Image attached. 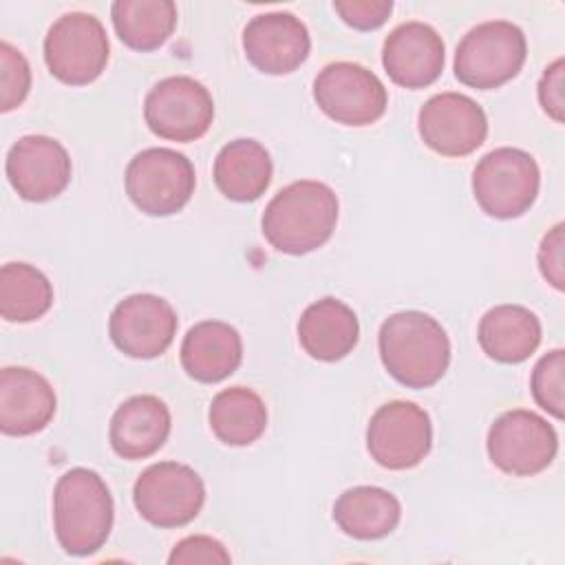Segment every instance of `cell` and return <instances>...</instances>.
<instances>
[{"mask_svg":"<svg viewBox=\"0 0 565 565\" xmlns=\"http://www.w3.org/2000/svg\"><path fill=\"white\" fill-rule=\"evenodd\" d=\"M71 172L66 148L46 135L20 137L7 152V179L24 201L55 199L66 190Z\"/></svg>","mask_w":565,"mask_h":565,"instance_id":"cell-15","label":"cell"},{"mask_svg":"<svg viewBox=\"0 0 565 565\" xmlns=\"http://www.w3.org/2000/svg\"><path fill=\"white\" fill-rule=\"evenodd\" d=\"M117 38L135 51L159 49L177 26L172 0H117L110 7Z\"/></svg>","mask_w":565,"mask_h":565,"instance_id":"cell-26","label":"cell"},{"mask_svg":"<svg viewBox=\"0 0 565 565\" xmlns=\"http://www.w3.org/2000/svg\"><path fill=\"white\" fill-rule=\"evenodd\" d=\"M143 119L157 137L188 143L210 130L214 102L210 90L194 77L172 75L148 90Z\"/></svg>","mask_w":565,"mask_h":565,"instance_id":"cell-9","label":"cell"},{"mask_svg":"<svg viewBox=\"0 0 565 565\" xmlns=\"http://www.w3.org/2000/svg\"><path fill=\"white\" fill-rule=\"evenodd\" d=\"M230 552L225 545L212 536L205 534H194L174 545V550L168 556L170 565H190V563H221L227 565Z\"/></svg>","mask_w":565,"mask_h":565,"instance_id":"cell-30","label":"cell"},{"mask_svg":"<svg viewBox=\"0 0 565 565\" xmlns=\"http://www.w3.org/2000/svg\"><path fill=\"white\" fill-rule=\"evenodd\" d=\"M192 161L170 148H146L126 168V194L148 216H170L194 194Z\"/></svg>","mask_w":565,"mask_h":565,"instance_id":"cell-6","label":"cell"},{"mask_svg":"<svg viewBox=\"0 0 565 565\" xmlns=\"http://www.w3.org/2000/svg\"><path fill=\"white\" fill-rule=\"evenodd\" d=\"M446 49L441 35L424 22L395 26L382 49V64L388 77L404 88H426L444 71Z\"/></svg>","mask_w":565,"mask_h":565,"instance_id":"cell-17","label":"cell"},{"mask_svg":"<svg viewBox=\"0 0 565 565\" xmlns=\"http://www.w3.org/2000/svg\"><path fill=\"white\" fill-rule=\"evenodd\" d=\"M433 446L428 413L404 399L380 406L366 428L369 455L388 470L415 468Z\"/></svg>","mask_w":565,"mask_h":565,"instance_id":"cell-12","label":"cell"},{"mask_svg":"<svg viewBox=\"0 0 565 565\" xmlns=\"http://www.w3.org/2000/svg\"><path fill=\"white\" fill-rule=\"evenodd\" d=\"M53 305L51 280L29 263H7L0 269V313L7 322H33Z\"/></svg>","mask_w":565,"mask_h":565,"instance_id":"cell-27","label":"cell"},{"mask_svg":"<svg viewBox=\"0 0 565 565\" xmlns=\"http://www.w3.org/2000/svg\"><path fill=\"white\" fill-rule=\"evenodd\" d=\"M29 88L31 66L26 57L9 42H0V110L18 108L26 99Z\"/></svg>","mask_w":565,"mask_h":565,"instance_id":"cell-29","label":"cell"},{"mask_svg":"<svg viewBox=\"0 0 565 565\" xmlns=\"http://www.w3.org/2000/svg\"><path fill=\"white\" fill-rule=\"evenodd\" d=\"M563 73H565V62H563V57H558V60H554L543 71L541 82H539L541 108L556 124H563V110H565V102H563Z\"/></svg>","mask_w":565,"mask_h":565,"instance_id":"cell-33","label":"cell"},{"mask_svg":"<svg viewBox=\"0 0 565 565\" xmlns=\"http://www.w3.org/2000/svg\"><path fill=\"white\" fill-rule=\"evenodd\" d=\"M541 172L534 157L521 148H494L472 172V192L479 207L494 218H516L536 201Z\"/></svg>","mask_w":565,"mask_h":565,"instance_id":"cell-5","label":"cell"},{"mask_svg":"<svg viewBox=\"0 0 565 565\" xmlns=\"http://www.w3.org/2000/svg\"><path fill=\"white\" fill-rule=\"evenodd\" d=\"M247 60L267 75L294 73L311 51L307 26L287 11L254 15L243 29Z\"/></svg>","mask_w":565,"mask_h":565,"instance_id":"cell-16","label":"cell"},{"mask_svg":"<svg viewBox=\"0 0 565 565\" xmlns=\"http://www.w3.org/2000/svg\"><path fill=\"white\" fill-rule=\"evenodd\" d=\"M563 223H556L541 241L539 247V269L543 278L554 287H565V274H563Z\"/></svg>","mask_w":565,"mask_h":565,"instance_id":"cell-32","label":"cell"},{"mask_svg":"<svg viewBox=\"0 0 565 565\" xmlns=\"http://www.w3.org/2000/svg\"><path fill=\"white\" fill-rule=\"evenodd\" d=\"M360 338L355 311L338 298H322L309 305L298 320V342L313 360L338 362L347 358Z\"/></svg>","mask_w":565,"mask_h":565,"instance_id":"cell-21","label":"cell"},{"mask_svg":"<svg viewBox=\"0 0 565 565\" xmlns=\"http://www.w3.org/2000/svg\"><path fill=\"white\" fill-rule=\"evenodd\" d=\"M563 371L565 351L554 349L536 362L530 380L534 402L556 419H563Z\"/></svg>","mask_w":565,"mask_h":565,"instance_id":"cell-28","label":"cell"},{"mask_svg":"<svg viewBox=\"0 0 565 565\" xmlns=\"http://www.w3.org/2000/svg\"><path fill=\"white\" fill-rule=\"evenodd\" d=\"M333 9L349 26L358 31H373L388 20L393 11V2L391 0H338L333 2Z\"/></svg>","mask_w":565,"mask_h":565,"instance_id":"cell-31","label":"cell"},{"mask_svg":"<svg viewBox=\"0 0 565 565\" xmlns=\"http://www.w3.org/2000/svg\"><path fill=\"white\" fill-rule=\"evenodd\" d=\"M402 516L397 497L377 486H355L344 490L333 505L338 527L360 541H375L391 534Z\"/></svg>","mask_w":565,"mask_h":565,"instance_id":"cell-24","label":"cell"},{"mask_svg":"<svg viewBox=\"0 0 565 565\" xmlns=\"http://www.w3.org/2000/svg\"><path fill=\"white\" fill-rule=\"evenodd\" d=\"M243 360L238 331L221 320H203L188 329L181 342L183 371L203 384L230 377Z\"/></svg>","mask_w":565,"mask_h":565,"instance_id":"cell-20","label":"cell"},{"mask_svg":"<svg viewBox=\"0 0 565 565\" xmlns=\"http://www.w3.org/2000/svg\"><path fill=\"white\" fill-rule=\"evenodd\" d=\"M271 157L256 139H234L214 159V183L223 196L238 203L256 201L271 183Z\"/></svg>","mask_w":565,"mask_h":565,"instance_id":"cell-23","label":"cell"},{"mask_svg":"<svg viewBox=\"0 0 565 565\" xmlns=\"http://www.w3.org/2000/svg\"><path fill=\"white\" fill-rule=\"evenodd\" d=\"M210 428L227 446H249L267 428V408L258 393L245 386H230L210 404Z\"/></svg>","mask_w":565,"mask_h":565,"instance_id":"cell-25","label":"cell"},{"mask_svg":"<svg viewBox=\"0 0 565 565\" xmlns=\"http://www.w3.org/2000/svg\"><path fill=\"white\" fill-rule=\"evenodd\" d=\"M313 99L329 119L344 126H369L388 104L380 77L355 62L327 64L313 79Z\"/></svg>","mask_w":565,"mask_h":565,"instance_id":"cell-10","label":"cell"},{"mask_svg":"<svg viewBox=\"0 0 565 565\" xmlns=\"http://www.w3.org/2000/svg\"><path fill=\"white\" fill-rule=\"evenodd\" d=\"M377 347L388 375L408 388L437 384L450 364L446 329L424 311L388 316L380 327Z\"/></svg>","mask_w":565,"mask_h":565,"instance_id":"cell-2","label":"cell"},{"mask_svg":"<svg viewBox=\"0 0 565 565\" xmlns=\"http://www.w3.org/2000/svg\"><path fill=\"white\" fill-rule=\"evenodd\" d=\"M556 450L558 437L552 424L525 408L503 413L488 430L490 461L512 477H532L545 470Z\"/></svg>","mask_w":565,"mask_h":565,"instance_id":"cell-11","label":"cell"},{"mask_svg":"<svg viewBox=\"0 0 565 565\" xmlns=\"http://www.w3.org/2000/svg\"><path fill=\"white\" fill-rule=\"evenodd\" d=\"M523 31L508 20H488L472 26L455 51V77L479 90L499 88L525 64Z\"/></svg>","mask_w":565,"mask_h":565,"instance_id":"cell-4","label":"cell"},{"mask_svg":"<svg viewBox=\"0 0 565 565\" xmlns=\"http://www.w3.org/2000/svg\"><path fill=\"white\" fill-rule=\"evenodd\" d=\"M477 338L488 358L519 364L541 344V320L527 307L497 305L483 313Z\"/></svg>","mask_w":565,"mask_h":565,"instance_id":"cell-22","label":"cell"},{"mask_svg":"<svg viewBox=\"0 0 565 565\" xmlns=\"http://www.w3.org/2000/svg\"><path fill=\"white\" fill-rule=\"evenodd\" d=\"M108 35L104 24L84 11L57 18L44 38V62L53 77L68 86L95 82L108 64Z\"/></svg>","mask_w":565,"mask_h":565,"instance_id":"cell-7","label":"cell"},{"mask_svg":"<svg viewBox=\"0 0 565 565\" xmlns=\"http://www.w3.org/2000/svg\"><path fill=\"white\" fill-rule=\"evenodd\" d=\"M338 223V196L322 181H294L267 203L263 234L282 254L300 256L322 247Z\"/></svg>","mask_w":565,"mask_h":565,"instance_id":"cell-1","label":"cell"},{"mask_svg":"<svg viewBox=\"0 0 565 565\" xmlns=\"http://www.w3.org/2000/svg\"><path fill=\"white\" fill-rule=\"evenodd\" d=\"M417 128L424 143L437 154L466 157L486 141L488 117L472 97L439 93L419 108Z\"/></svg>","mask_w":565,"mask_h":565,"instance_id":"cell-14","label":"cell"},{"mask_svg":"<svg viewBox=\"0 0 565 565\" xmlns=\"http://www.w3.org/2000/svg\"><path fill=\"white\" fill-rule=\"evenodd\" d=\"M113 494L90 468L66 470L53 490V525L62 550L71 556L95 554L113 530Z\"/></svg>","mask_w":565,"mask_h":565,"instance_id":"cell-3","label":"cell"},{"mask_svg":"<svg viewBox=\"0 0 565 565\" xmlns=\"http://www.w3.org/2000/svg\"><path fill=\"white\" fill-rule=\"evenodd\" d=\"M170 426V411L157 395H135L119 404L110 419V446L121 459H146L166 444Z\"/></svg>","mask_w":565,"mask_h":565,"instance_id":"cell-19","label":"cell"},{"mask_svg":"<svg viewBox=\"0 0 565 565\" xmlns=\"http://www.w3.org/2000/svg\"><path fill=\"white\" fill-rule=\"evenodd\" d=\"M172 305L154 294H132L117 302L108 320L113 344L137 360H150L168 351L177 335Z\"/></svg>","mask_w":565,"mask_h":565,"instance_id":"cell-13","label":"cell"},{"mask_svg":"<svg viewBox=\"0 0 565 565\" xmlns=\"http://www.w3.org/2000/svg\"><path fill=\"white\" fill-rule=\"evenodd\" d=\"M137 512L157 527H181L196 519L205 501L203 479L194 468L159 461L146 468L132 488Z\"/></svg>","mask_w":565,"mask_h":565,"instance_id":"cell-8","label":"cell"},{"mask_svg":"<svg viewBox=\"0 0 565 565\" xmlns=\"http://www.w3.org/2000/svg\"><path fill=\"white\" fill-rule=\"evenodd\" d=\"M55 391L44 375L26 366L0 371V430L26 437L46 428L55 415Z\"/></svg>","mask_w":565,"mask_h":565,"instance_id":"cell-18","label":"cell"}]
</instances>
